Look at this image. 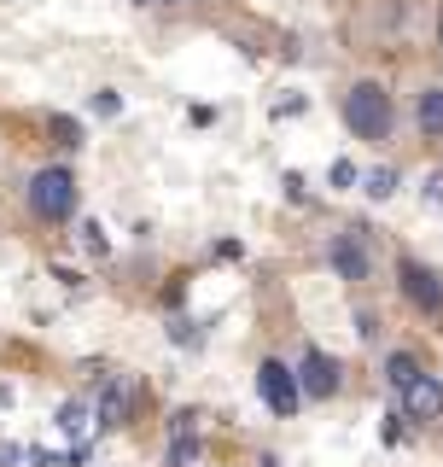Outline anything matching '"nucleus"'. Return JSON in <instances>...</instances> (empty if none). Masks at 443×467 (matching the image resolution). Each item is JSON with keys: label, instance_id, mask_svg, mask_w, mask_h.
<instances>
[{"label": "nucleus", "instance_id": "6e6552de", "mask_svg": "<svg viewBox=\"0 0 443 467\" xmlns=\"http://www.w3.org/2000/svg\"><path fill=\"white\" fill-rule=\"evenodd\" d=\"M304 397H332L338 392V362L332 356H321V351H304Z\"/></svg>", "mask_w": 443, "mask_h": 467}, {"label": "nucleus", "instance_id": "1a4fd4ad", "mask_svg": "<svg viewBox=\"0 0 443 467\" xmlns=\"http://www.w3.org/2000/svg\"><path fill=\"white\" fill-rule=\"evenodd\" d=\"M415 123H420V135H431V141L443 135V88H426V94H420Z\"/></svg>", "mask_w": 443, "mask_h": 467}, {"label": "nucleus", "instance_id": "f3484780", "mask_svg": "<svg viewBox=\"0 0 443 467\" xmlns=\"http://www.w3.org/2000/svg\"><path fill=\"white\" fill-rule=\"evenodd\" d=\"M58 141H65V146H82V128H76V123H70V117H58Z\"/></svg>", "mask_w": 443, "mask_h": 467}, {"label": "nucleus", "instance_id": "4468645a", "mask_svg": "<svg viewBox=\"0 0 443 467\" xmlns=\"http://www.w3.org/2000/svg\"><path fill=\"white\" fill-rule=\"evenodd\" d=\"M193 455H198L193 439H175V444H169V462H175V467H193Z\"/></svg>", "mask_w": 443, "mask_h": 467}, {"label": "nucleus", "instance_id": "20e7f679", "mask_svg": "<svg viewBox=\"0 0 443 467\" xmlns=\"http://www.w3.org/2000/svg\"><path fill=\"white\" fill-rule=\"evenodd\" d=\"M140 397V380L135 374H99V397H94V421L99 426H123L128 409Z\"/></svg>", "mask_w": 443, "mask_h": 467}, {"label": "nucleus", "instance_id": "423d86ee", "mask_svg": "<svg viewBox=\"0 0 443 467\" xmlns=\"http://www.w3.org/2000/svg\"><path fill=\"white\" fill-rule=\"evenodd\" d=\"M257 392H263V403L280 421L298 415V403H304V385H298V374H291L286 362H263V369H257Z\"/></svg>", "mask_w": 443, "mask_h": 467}, {"label": "nucleus", "instance_id": "39448f33", "mask_svg": "<svg viewBox=\"0 0 443 467\" xmlns=\"http://www.w3.org/2000/svg\"><path fill=\"white\" fill-rule=\"evenodd\" d=\"M332 275H338V281H368V275H374L368 228H345V234H332Z\"/></svg>", "mask_w": 443, "mask_h": 467}, {"label": "nucleus", "instance_id": "f257e3e1", "mask_svg": "<svg viewBox=\"0 0 443 467\" xmlns=\"http://www.w3.org/2000/svg\"><path fill=\"white\" fill-rule=\"evenodd\" d=\"M345 123L356 128L361 141H391V128H397V112H391V94L379 82H356L345 94Z\"/></svg>", "mask_w": 443, "mask_h": 467}, {"label": "nucleus", "instance_id": "f03ea898", "mask_svg": "<svg viewBox=\"0 0 443 467\" xmlns=\"http://www.w3.org/2000/svg\"><path fill=\"white\" fill-rule=\"evenodd\" d=\"M29 211L42 216V222H70V211H76V175L65 164L35 170L29 175Z\"/></svg>", "mask_w": 443, "mask_h": 467}, {"label": "nucleus", "instance_id": "f8f14e48", "mask_svg": "<svg viewBox=\"0 0 443 467\" xmlns=\"http://www.w3.org/2000/svg\"><path fill=\"white\" fill-rule=\"evenodd\" d=\"M88 112H94V117H117V112H123V94H117V88H99V94L88 99Z\"/></svg>", "mask_w": 443, "mask_h": 467}, {"label": "nucleus", "instance_id": "a211bd4d", "mask_svg": "<svg viewBox=\"0 0 443 467\" xmlns=\"http://www.w3.org/2000/svg\"><path fill=\"white\" fill-rule=\"evenodd\" d=\"M426 198H431V205H443V170L426 175Z\"/></svg>", "mask_w": 443, "mask_h": 467}, {"label": "nucleus", "instance_id": "9b49d317", "mask_svg": "<svg viewBox=\"0 0 443 467\" xmlns=\"http://www.w3.org/2000/svg\"><path fill=\"white\" fill-rule=\"evenodd\" d=\"M361 193H368V198H391V193H397V170H368V175H361Z\"/></svg>", "mask_w": 443, "mask_h": 467}, {"label": "nucleus", "instance_id": "6ab92c4d", "mask_svg": "<svg viewBox=\"0 0 443 467\" xmlns=\"http://www.w3.org/2000/svg\"><path fill=\"white\" fill-rule=\"evenodd\" d=\"M18 455H24L18 444H0V467H18Z\"/></svg>", "mask_w": 443, "mask_h": 467}, {"label": "nucleus", "instance_id": "aec40b11", "mask_svg": "<svg viewBox=\"0 0 443 467\" xmlns=\"http://www.w3.org/2000/svg\"><path fill=\"white\" fill-rule=\"evenodd\" d=\"M438 42H443V18H438Z\"/></svg>", "mask_w": 443, "mask_h": 467}, {"label": "nucleus", "instance_id": "9d476101", "mask_svg": "<svg viewBox=\"0 0 443 467\" xmlns=\"http://www.w3.org/2000/svg\"><path fill=\"white\" fill-rule=\"evenodd\" d=\"M420 374H426V369H420V362H415L408 351H391V356H385V380L397 385V392H408V385H415Z\"/></svg>", "mask_w": 443, "mask_h": 467}, {"label": "nucleus", "instance_id": "ddd939ff", "mask_svg": "<svg viewBox=\"0 0 443 467\" xmlns=\"http://www.w3.org/2000/svg\"><path fill=\"white\" fill-rule=\"evenodd\" d=\"M58 426H65L70 439H82V432H88V409H82V403H65V409H58Z\"/></svg>", "mask_w": 443, "mask_h": 467}, {"label": "nucleus", "instance_id": "7ed1b4c3", "mask_svg": "<svg viewBox=\"0 0 443 467\" xmlns=\"http://www.w3.org/2000/svg\"><path fill=\"white\" fill-rule=\"evenodd\" d=\"M397 281H402V298H408L420 315H443V275L438 269H426V263H415V257H402Z\"/></svg>", "mask_w": 443, "mask_h": 467}, {"label": "nucleus", "instance_id": "0eeeda50", "mask_svg": "<svg viewBox=\"0 0 443 467\" xmlns=\"http://www.w3.org/2000/svg\"><path fill=\"white\" fill-rule=\"evenodd\" d=\"M402 415L408 421H443V385L431 374H420L408 392H402Z\"/></svg>", "mask_w": 443, "mask_h": 467}, {"label": "nucleus", "instance_id": "dca6fc26", "mask_svg": "<svg viewBox=\"0 0 443 467\" xmlns=\"http://www.w3.org/2000/svg\"><path fill=\"white\" fill-rule=\"evenodd\" d=\"M82 245H88V252H105V228H99V222H82Z\"/></svg>", "mask_w": 443, "mask_h": 467}, {"label": "nucleus", "instance_id": "2eb2a0df", "mask_svg": "<svg viewBox=\"0 0 443 467\" xmlns=\"http://www.w3.org/2000/svg\"><path fill=\"white\" fill-rule=\"evenodd\" d=\"M327 182H332V193H338V187H350V182H356V164H345V158H338V164L327 170Z\"/></svg>", "mask_w": 443, "mask_h": 467}]
</instances>
